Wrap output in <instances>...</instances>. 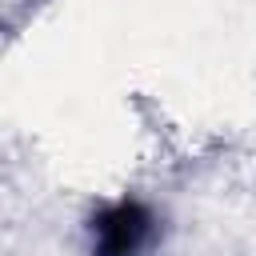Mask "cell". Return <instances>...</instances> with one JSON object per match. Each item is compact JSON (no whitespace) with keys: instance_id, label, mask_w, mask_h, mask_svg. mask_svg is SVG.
<instances>
[{"instance_id":"1","label":"cell","mask_w":256,"mask_h":256,"mask_svg":"<svg viewBox=\"0 0 256 256\" xmlns=\"http://www.w3.org/2000/svg\"><path fill=\"white\" fill-rule=\"evenodd\" d=\"M148 228H152V216L124 200V204H112L100 220H96V252L100 256H136L148 240Z\"/></svg>"}]
</instances>
